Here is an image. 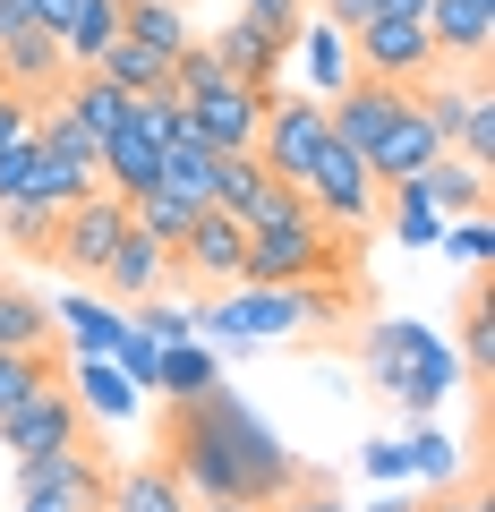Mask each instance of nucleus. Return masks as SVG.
<instances>
[{
	"label": "nucleus",
	"mask_w": 495,
	"mask_h": 512,
	"mask_svg": "<svg viewBox=\"0 0 495 512\" xmlns=\"http://www.w3.org/2000/svg\"><path fill=\"white\" fill-rule=\"evenodd\" d=\"M299 197H308V214L325 222V231H342V239H367L376 222H385V188H376V171H367L350 146H333V137L316 146Z\"/></svg>",
	"instance_id": "20e7f679"
},
{
	"label": "nucleus",
	"mask_w": 495,
	"mask_h": 512,
	"mask_svg": "<svg viewBox=\"0 0 495 512\" xmlns=\"http://www.w3.org/2000/svg\"><path fill=\"white\" fill-rule=\"evenodd\" d=\"M419 188H427V205H436L444 222H470V214H487V163H461V154H436V163L419 171Z\"/></svg>",
	"instance_id": "5701e85b"
},
{
	"label": "nucleus",
	"mask_w": 495,
	"mask_h": 512,
	"mask_svg": "<svg viewBox=\"0 0 495 512\" xmlns=\"http://www.w3.org/2000/svg\"><path fill=\"white\" fill-rule=\"evenodd\" d=\"M239 222H248V231H274V222H308V197H299L291 180H265L257 197H248V214H239Z\"/></svg>",
	"instance_id": "4c0bfd02"
},
{
	"label": "nucleus",
	"mask_w": 495,
	"mask_h": 512,
	"mask_svg": "<svg viewBox=\"0 0 495 512\" xmlns=\"http://www.w3.org/2000/svg\"><path fill=\"white\" fill-rule=\"evenodd\" d=\"M308 316H299V291H257V282H231V291H214L197 308V333H214V342L231 350H257V342H282V333H299Z\"/></svg>",
	"instance_id": "39448f33"
},
{
	"label": "nucleus",
	"mask_w": 495,
	"mask_h": 512,
	"mask_svg": "<svg viewBox=\"0 0 495 512\" xmlns=\"http://www.w3.org/2000/svg\"><path fill=\"white\" fill-rule=\"evenodd\" d=\"M385 231L402 239V248H436V239H444V214L427 205L419 180H393V188H385Z\"/></svg>",
	"instance_id": "c756f323"
},
{
	"label": "nucleus",
	"mask_w": 495,
	"mask_h": 512,
	"mask_svg": "<svg viewBox=\"0 0 495 512\" xmlns=\"http://www.w3.org/2000/svg\"><path fill=\"white\" fill-rule=\"evenodd\" d=\"M154 461L188 487V504H265L299 487V461L231 384H205L188 402H163L154 419Z\"/></svg>",
	"instance_id": "f257e3e1"
},
{
	"label": "nucleus",
	"mask_w": 495,
	"mask_h": 512,
	"mask_svg": "<svg viewBox=\"0 0 495 512\" xmlns=\"http://www.w3.org/2000/svg\"><path fill=\"white\" fill-rule=\"evenodd\" d=\"M120 35L154 43V52H180V43H188V9H180V0H120Z\"/></svg>",
	"instance_id": "7c9ffc66"
},
{
	"label": "nucleus",
	"mask_w": 495,
	"mask_h": 512,
	"mask_svg": "<svg viewBox=\"0 0 495 512\" xmlns=\"http://www.w3.org/2000/svg\"><path fill=\"white\" fill-rule=\"evenodd\" d=\"M18 26H35V18H26V0H0V35H18Z\"/></svg>",
	"instance_id": "8fccbe9b"
},
{
	"label": "nucleus",
	"mask_w": 495,
	"mask_h": 512,
	"mask_svg": "<svg viewBox=\"0 0 495 512\" xmlns=\"http://www.w3.org/2000/svg\"><path fill=\"white\" fill-rule=\"evenodd\" d=\"M461 393H478V384L495 376V291H487V265L470 274V291H461Z\"/></svg>",
	"instance_id": "412c9836"
},
{
	"label": "nucleus",
	"mask_w": 495,
	"mask_h": 512,
	"mask_svg": "<svg viewBox=\"0 0 495 512\" xmlns=\"http://www.w3.org/2000/svg\"><path fill=\"white\" fill-rule=\"evenodd\" d=\"M427 43H436V69H487L495 0H427Z\"/></svg>",
	"instance_id": "4468645a"
},
{
	"label": "nucleus",
	"mask_w": 495,
	"mask_h": 512,
	"mask_svg": "<svg viewBox=\"0 0 495 512\" xmlns=\"http://www.w3.org/2000/svg\"><path fill=\"white\" fill-rule=\"evenodd\" d=\"M419 512H495V504H487V478H453V487H436Z\"/></svg>",
	"instance_id": "79ce46f5"
},
{
	"label": "nucleus",
	"mask_w": 495,
	"mask_h": 512,
	"mask_svg": "<svg viewBox=\"0 0 495 512\" xmlns=\"http://www.w3.org/2000/svg\"><path fill=\"white\" fill-rule=\"evenodd\" d=\"M18 512H103L94 495H18Z\"/></svg>",
	"instance_id": "49530a36"
},
{
	"label": "nucleus",
	"mask_w": 495,
	"mask_h": 512,
	"mask_svg": "<svg viewBox=\"0 0 495 512\" xmlns=\"http://www.w3.org/2000/svg\"><path fill=\"white\" fill-rule=\"evenodd\" d=\"M69 402L86 410V419H129V410H137V384L120 376L111 359H77L69 367Z\"/></svg>",
	"instance_id": "bb28decb"
},
{
	"label": "nucleus",
	"mask_w": 495,
	"mask_h": 512,
	"mask_svg": "<svg viewBox=\"0 0 495 512\" xmlns=\"http://www.w3.org/2000/svg\"><path fill=\"white\" fill-rule=\"evenodd\" d=\"M239 18H265V26H282V35H299V18H308V0H231Z\"/></svg>",
	"instance_id": "c03bdc74"
},
{
	"label": "nucleus",
	"mask_w": 495,
	"mask_h": 512,
	"mask_svg": "<svg viewBox=\"0 0 495 512\" xmlns=\"http://www.w3.org/2000/svg\"><path fill=\"white\" fill-rule=\"evenodd\" d=\"M205 384H222V350H205V333L197 342H163L154 393H163V402H188V393H205Z\"/></svg>",
	"instance_id": "a878e982"
},
{
	"label": "nucleus",
	"mask_w": 495,
	"mask_h": 512,
	"mask_svg": "<svg viewBox=\"0 0 495 512\" xmlns=\"http://www.w3.org/2000/svg\"><path fill=\"white\" fill-rule=\"evenodd\" d=\"M402 103H410V86H385V77H350L342 94H325V137H333V146H350V154H367L393 120H402Z\"/></svg>",
	"instance_id": "9b49d317"
},
{
	"label": "nucleus",
	"mask_w": 495,
	"mask_h": 512,
	"mask_svg": "<svg viewBox=\"0 0 495 512\" xmlns=\"http://www.w3.org/2000/svg\"><path fill=\"white\" fill-rule=\"evenodd\" d=\"M26 18H35V26H52V35H60V26L77 18V0H26Z\"/></svg>",
	"instance_id": "de8ad7c7"
},
{
	"label": "nucleus",
	"mask_w": 495,
	"mask_h": 512,
	"mask_svg": "<svg viewBox=\"0 0 495 512\" xmlns=\"http://www.w3.org/2000/svg\"><path fill=\"white\" fill-rule=\"evenodd\" d=\"M367 478H385V487H393V478H410V453H402V436H367Z\"/></svg>",
	"instance_id": "37998d69"
},
{
	"label": "nucleus",
	"mask_w": 495,
	"mask_h": 512,
	"mask_svg": "<svg viewBox=\"0 0 495 512\" xmlns=\"http://www.w3.org/2000/svg\"><path fill=\"white\" fill-rule=\"evenodd\" d=\"M376 512H410V504H376Z\"/></svg>",
	"instance_id": "603ef678"
},
{
	"label": "nucleus",
	"mask_w": 495,
	"mask_h": 512,
	"mask_svg": "<svg viewBox=\"0 0 495 512\" xmlns=\"http://www.w3.org/2000/svg\"><path fill=\"white\" fill-rule=\"evenodd\" d=\"M359 239L325 231V222H274V231H248V256H239V282H257V291H299V282H342L359 265Z\"/></svg>",
	"instance_id": "7ed1b4c3"
},
{
	"label": "nucleus",
	"mask_w": 495,
	"mask_h": 512,
	"mask_svg": "<svg viewBox=\"0 0 495 512\" xmlns=\"http://www.w3.org/2000/svg\"><path fill=\"white\" fill-rule=\"evenodd\" d=\"M163 274H171V256L129 222V231H120V248L103 256V274H94V299H111V308H146V299L163 291Z\"/></svg>",
	"instance_id": "f3484780"
},
{
	"label": "nucleus",
	"mask_w": 495,
	"mask_h": 512,
	"mask_svg": "<svg viewBox=\"0 0 495 512\" xmlns=\"http://www.w3.org/2000/svg\"><path fill=\"white\" fill-rule=\"evenodd\" d=\"M436 154H444V128L427 120V103L410 94V103H402V120H393L385 137H376V146L359 154V163L376 171V188H393V180H419V171L436 163Z\"/></svg>",
	"instance_id": "2eb2a0df"
},
{
	"label": "nucleus",
	"mask_w": 495,
	"mask_h": 512,
	"mask_svg": "<svg viewBox=\"0 0 495 512\" xmlns=\"http://www.w3.org/2000/svg\"><path fill=\"white\" fill-rule=\"evenodd\" d=\"M0 350H60V325L26 282H0Z\"/></svg>",
	"instance_id": "cd10ccee"
},
{
	"label": "nucleus",
	"mask_w": 495,
	"mask_h": 512,
	"mask_svg": "<svg viewBox=\"0 0 495 512\" xmlns=\"http://www.w3.org/2000/svg\"><path fill=\"white\" fill-rule=\"evenodd\" d=\"M86 427H94V419L69 402V376H60V384H43L35 402H18L9 419H0V453H9V461H35V453H60V444H77Z\"/></svg>",
	"instance_id": "9d476101"
},
{
	"label": "nucleus",
	"mask_w": 495,
	"mask_h": 512,
	"mask_svg": "<svg viewBox=\"0 0 495 512\" xmlns=\"http://www.w3.org/2000/svg\"><path fill=\"white\" fill-rule=\"evenodd\" d=\"M188 512H265V504H188Z\"/></svg>",
	"instance_id": "3c124183"
},
{
	"label": "nucleus",
	"mask_w": 495,
	"mask_h": 512,
	"mask_svg": "<svg viewBox=\"0 0 495 512\" xmlns=\"http://www.w3.org/2000/svg\"><path fill=\"white\" fill-rule=\"evenodd\" d=\"M265 188V163L257 154H214V188H205V205H222V214H248V197Z\"/></svg>",
	"instance_id": "f704fd0d"
},
{
	"label": "nucleus",
	"mask_w": 495,
	"mask_h": 512,
	"mask_svg": "<svg viewBox=\"0 0 495 512\" xmlns=\"http://www.w3.org/2000/svg\"><path fill=\"white\" fill-rule=\"evenodd\" d=\"M60 77H69V52H60L52 26H18V35H0V86H9V94L52 103Z\"/></svg>",
	"instance_id": "dca6fc26"
},
{
	"label": "nucleus",
	"mask_w": 495,
	"mask_h": 512,
	"mask_svg": "<svg viewBox=\"0 0 495 512\" xmlns=\"http://www.w3.org/2000/svg\"><path fill=\"white\" fill-rule=\"evenodd\" d=\"M274 512H342V495H333V478H316V470H299V487L282 495Z\"/></svg>",
	"instance_id": "a19ab883"
},
{
	"label": "nucleus",
	"mask_w": 495,
	"mask_h": 512,
	"mask_svg": "<svg viewBox=\"0 0 495 512\" xmlns=\"http://www.w3.org/2000/svg\"><path fill=\"white\" fill-rule=\"evenodd\" d=\"M299 35H308V77H316L325 94H342L350 77H359V69H350V35H342V26H325V18H299Z\"/></svg>",
	"instance_id": "72a5a7b5"
},
{
	"label": "nucleus",
	"mask_w": 495,
	"mask_h": 512,
	"mask_svg": "<svg viewBox=\"0 0 495 512\" xmlns=\"http://www.w3.org/2000/svg\"><path fill=\"white\" fill-rule=\"evenodd\" d=\"M205 214V205L197 197H188V188H163V180H154V188H137V197H129V222H137V231H146L154 239V248H180V239H188V222H197Z\"/></svg>",
	"instance_id": "b1692460"
},
{
	"label": "nucleus",
	"mask_w": 495,
	"mask_h": 512,
	"mask_svg": "<svg viewBox=\"0 0 495 512\" xmlns=\"http://www.w3.org/2000/svg\"><path fill=\"white\" fill-rule=\"evenodd\" d=\"M239 256H248V222L222 214V205H205V214L188 222V239L171 248V274L197 282V291H231V282H239Z\"/></svg>",
	"instance_id": "1a4fd4ad"
},
{
	"label": "nucleus",
	"mask_w": 495,
	"mask_h": 512,
	"mask_svg": "<svg viewBox=\"0 0 495 512\" xmlns=\"http://www.w3.org/2000/svg\"><path fill=\"white\" fill-rule=\"evenodd\" d=\"M265 103H274L265 86H214V94H197V103H188V128H197L214 154H257Z\"/></svg>",
	"instance_id": "ddd939ff"
},
{
	"label": "nucleus",
	"mask_w": 495,
	"mask_h": 512,
	"mask_svg": "<svg viewBox=\"0 0 495 512\" xmlns=\"http://www.w3.org/2000/svg\"><path fill=\"white\" fill-rule=\"evenodd\" d=\"M436 248L453 256V265H470V274H478V265H487V214H470V222H444V239H436Z\"/></svg>",
	"instance_id": "ea45409f"
},
{
	"label": "nucleus",
	"mask_w": 495,
	"mask_h": 512,
	"mask_svg": "<svg viewBox=\"0 0 495 512\" xmlns=\"http://www.w3.org/2000/svg\"><path fill=\"white\" fill-rule=\"evenodd\" d=\"M376 18H427V0H376Z\"/></svg>",
	"instance_id": "09e8293b"
},
{
	"label": "nucleus",
	"mask_w": 495,
	"mask_h": 512,
	"mask_svg": "<svg viewBox=\"0 0 495 512\" xmlns=\"http://www.w3.org/2000/svg\"><path fill=\"white\" fill-rule=\"evenodd\" d=\"M120 231H129V205L94 188V197H77L69 214L52 222V248H43V265H60V274L94 282V274H103V256L120 248Z\"/></svg>",
	"instance_id": "423d86ee"
},
{
	"label": "nucleus",
	"mask_w": 495,
	"mask_h": 512,
	"mask_svg": "<svg viewBox=\"0 0 495 512\" xmlns=\"http://www.w3.org/2000/svg\"><path fill=\"white\" fill-rule=\"evenodd\" d=\"M52 205H0V239H9V248H18V256H43V248H52Z\"/></svg>",
	"instance_id": "e433bc0d"
},
{
	"label": "nucleus",
	"mask_w": 495,
	"mask_h": 512,
	"mask_svg": "<svg viewBox=\"0 0 495 512\" xmlns=\"http://www.w3.org/2000/svg\"><path fill=\"white\" fill-rule=\"evenodd\" d=\"M350 69L385 77V86H427L436 77V43H427V18H367L350 35Z\"/></svg>",
	"instance_id": "6e6552de"
},
{
	"label": "nucleus",
	"mask_w": 495,
	"mask_h": 512,
	"mask_svg": "<svg viewBox=\"0 0 495 512\" xmlns=\"http://www.w3.org/2000/svg\"><path fill=\"white\" fill-rule=\"evenodd\" d=\"M26 120H35V103H26V94H9V86H0V146H9V137H26Z\"/></svg>",
	"instance_id": "a18cd8bd"
},
{
	"label": "nucleus",
	"mask_w": 495,
	"mask_h": 512,
	"mask_svg": "<svg viewBox=\"0 0 495 512\" xmlns=\"http://www.w3.org/2000/svg\"><path fill=\"white\" fill-rule=\"evenodd\" d=\"M52 325H69V333H77V359H111V350L129 342V316L111 308V299H94V291L60 299V316H52Z\"/></svg>",
	"instance_id": "393cba45"
},
{
	"label": "nucleus",
	"mask_w": 495,
	"mask_h": 512,
	"mask_svg": "<svg viewBox=\"0 0 495 512\" xmlns=\"http://www.w3.org/2000/svg\"><path fill=\"white\" fill-rule=\"evenodd\" d=\"M359 367H367V384H376L385 402L410 410V419H436V410L461 393V359H453V342H444L436 325H419V316H385V325H367Z\"/></svg>",
	"instance_id": "f03ea898"
},
{
	"label": "nucleus",
	"mask_w": 495,
	"mask_h": 512,
	"mask_svg": "<svg viewBox=\"0 0 495 512\" xmlns=\"http://www.w3.org/2000/svg\"><path fill=\"white\" fill-rule=\"evenodd\" d=\"M94 180H103V197H120V205H129L137 188H154V180H163V146H154V137H146L137 120H120V128L103 137V154H94Z\"/></svg>",
	"instance_id": "6ab92c4d"
},
{
	"label": "nucleus",
	"mask_w": 495,
	"mask_h": 512,
	"mask_svg": "<svg viewBox=\"0 0 495 512\" xmlns=\"http://www.w3.org/2000/svg\"><path fill=\"white\" fill-rule=\"evenodd\" d=\"M86 69L103 77V86H120L129 103H137V94H171V52H154V43H129V35H120V43H103V52H94Z\"/></svg>",
	"instance_id": "4be33fe9"
},
{
	"label": "nucleus",
	"mask_w": 495,
	"mask_h": 512,
	"mask_svg": "<svg viewBox=\"0 0 495 512\" xmlns=\"http://www.w3.org/2000/svg\"><path fill=\"white\" fill-rule=\"evenodd\" d=\"M103 487H111V453H103L94 427L77 444H60V453L18 461V495H94V504H103Z\"/></svg>",
	"instance_id": "f8f14e48"
},
{
	"label": "nucleus",
	"mask_w": 495,
	"mask_h": 512,
	"mask_svg": "<svg viewBox=\"0 0 495 512\" xmlns=\"http://www.w3.org/2000/svg\"><path fill=\"white\" fill-rule=\"evenodd\" d=\"M316 146H325V103L316 94H282L274 86V103H265V128H257V163H265V180H308V163H316Z\"/></svg>",
	"instance_id": "0eeeda50"
},
{
	"label": "nucleus",
	"mask_w": 495,
	"mask_h": 512,
	"mask_svg": "<svg viewBox=\"0 0 495 512\" xmlns=\"http://www.w3.org/2000/svg\"><path fill=\"white\" fill-rule=\"evenodd\" d=\"M214 86H231V69H222L214 35H188L180 52H171V94H180V103H197V94H214Z\"/></svg>",
	"instance_id": "473e14b6"
},
{
	"label": "nucleus",
	"mask_w": 495,
	"mask_h": 512,
	"mask_svg": "<svg viewBox=\"0 0 495 512\" xmlns=\"http://www.w3.org/2000/svg\"><path fill=\"white\" fill-rule=\"evenodd\" d=\"M60 376H69L60 350H0V419H9L18 402H35L43 384H60Z\"/></svg>",
	"instance_id": "c85d7f7f"
},
{
	"label": "nucleus",
	"mask_w": 495,
	"mask_h": 512,
	"mask_svg": "<svg viewBox=\"0 0 495 512\" xmlns=\"http://www.w3.org/2000/svg\"><path fill=\"white\" fill-rule=\"evenodd\" d=\"M402 453H410V470H427L436 487H453V478H461V453H453V436H444L436 419H419V427H410V436H402Z\"/></svg>",
	"instance_id": "c9c22d12"
},
{
	"label": "nucleus",
	"mask_w": 495,
	"mask_h": 512,
	"mask_svg": "<svg viewBox=\"0 0 495 512\" xmlns=\"http://www.w3.org/2000/svg\"><path fill=\"white\" fill-rule=\"evenodd\" d=\"M103 512H188V487H180L154 453H146V461H111Z\"/></svg>",
	"instance_id": "aec40b11"
},
{
	"label": "nucleus",
	"mask_w": 495,
	"mask_h": 512,
	"mask_svg": "<svg viewBox=\"0 0 495 512\" xmlns=\"http://www.w3.org/2000/svg\"><path fill=\"white\" fill-rule=\"evenodd\" d=\"M103 43H120V0H77V18L60 26V52H69V69H86Z\"/></svg>",
	"instance_id": "2f4dec72"
},
{
	"label": "nucleus",
	"mask_w": 495,
	"mask_h": 512,
	"mask_svg": "<svg viewBox=\"0 0 495 512\" xmlns=\"http://www.w3.org/2000/svg\"><path fill=\"white\" fill-rule=\"evenodd\" d=\"M137 333L146 342H197V308H163V291L137 308Z\"/></svg>",
	"instance_id": "58836bf2"
},
{
	"label": "nucleus",
	"mask_w": 495,
	"mask_h": 512,
	"mask_svg": "<svg viewBox=\"0 0 495 512\" xmlns=\"http://www.w3.org/2000/svg\"><path fill=\"white\" fill-rule=\"evenodd\" d=\"M291 43H299V35H282V26L239 18V9H231V26L214 35V52H222V69H231V86H265V94H274V69H282Z\"/></svg>",
	"instance_id": "a211bd4d"
}]
</instances>
